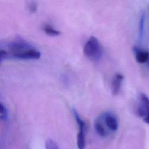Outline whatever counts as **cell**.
I'll return each mask as SVG.
<instances>
[{"mask_svg":"<svg viewBox=\"0 0 149 149\" xmlns=\"http://www.w3.org/2000/svg\"><path fill=\"white\" fill-rule=\"evenodd\" d=\"M83 52L90 60L98 61L102 56L103 48L98 40L95 37L91 36L84 44Z\"/></svg>","mask_w":149,"mask_h":149,"instance_id":"cell-1","label":"cell"},{"mask_svg":"<svg viewBox=\"0 0 149 149\" xmlns=\"http://www.w3.org/2000/svg\"><path fill=\"white\" fill-rule=\"evenodd\" d=\"M136 113L145 123L149 124V98L144 93L139 95Z\"/></svg>","mask_w":149,"mask_h":149,"instance_id":"cell-2","label":"cell"},{"mask_svg":"<svg viewBox=\"0 0 149 149\" xmlns=\"http://www.w3.org/2000/svg\"><path fill=\"white\" fill-rule=\"evenodd\" d=\"M73 113L79 126V133L77 136V147L79 149H84L86 145V123L80 118L76 110L73 109Z\"/></svg>","mask_w":149,"mask_h":149,"instance_id":"cell-3","label":"cell"},{"mask_svg":"<svg viewBox=\"0 0 149 149\" xmlns=\"http://www.w3.org/2000/svg\"><path fill=\"white\" fill-rule=\"evenodd\" d=\"M12 56L19 59H38L41 56V53L37 50L31 48L12 52Z\"/></svg>","mask_w":149,"mask_h":149,"instance_id":"cell-4","label":"cell"},{"mask_svg":"<svg viewBox=\"0 0 149 149\" xmlns=\"http://www.w3.org/2000/svg\"><path fill=\"white\" fill-rule=\"evenodd\" d=\"M103 122L108 130L115 132L119 126L118 120L116 116L111 112H107L102 115Z\"/></svg>","mask_w":149,"mask_h":149,"instance_id":"cell-5","label":"cell"},{"mask_svg":"<svg viewBox=\"0 0 149 149\" xmlns=\"http://www.w3.org/2000/svg\"><path fill=\"white\" fill-rule=\"evenodd\" d=\"M133 51L136 61L141 64L147 63L149 66V51L137 46H134Z\"/></svg>","mask_w":149,"mask_h":149,"instance_id":"cell-6","label":"cell"},{"mask_svg":"<svg viewBox=\"0 0 149 149\" xmlns=\"http://www.w3.org/2000/svg\"><path fill=\"white\" fill-rule=\"evenodd\" d=\"M94 127L96 133L100 136L102 137H105L108 135L109 130L107 129L103 122L101 115L95 119L94 123Z\"/></svg>","mask_w":149,"mask_h":149,"instance_id":"cell-7","label":"cell"},{"mask_svg":"<svg viewBox=\"0 0 149 149\" xmlns=\"http://www.w3.org/2000/svg\"><path fill=\"white\" fill-rule=\"evenodd\" d=\"M123 78V76L119 73H116L113 76L111 83V90L113 95H116L119 93Z\"/></svg>","mask_w":149,"mask_h":149,"instance_id":"cell-8","label":"cell"},{"mask_svg":"<svg viewBox=\"0 0 149 149\" xmlns=\"http://www.w3.org/2000/svg\"><path fill=\"white\" fill-rule=\"evenodd\" d=\"M9 48L12 52L20 51L23 50L29 49L31 48V46L26 41H24L22 40H17L9 44Z\"/></svg>","mask_w":149,"mask_h":149,"instance_id":"cell-9","label":"cell"},{"mask_svg":"<svg viewBox=\"0 0 149 149\" xmlns=\"http://www.w3.org/2000/svg\"><path fill=\"white\" fill-rule=\"evenodd\" d=\"M145 23H146V15L143 13L140 17L139 23V40H142L144 36L145 33Z\"/></svg>","mask_w":149,"mask_h":149,"instance_id":"cell-10","label":"cell"},{"mask_svg":"<svg viewBox=\"0 0 149 149\" xmlns=\"http://www.w3.org/2000/svg\"><path fill=\"white\" fill-rule=\"evenodd\" d=\"M43 30L47 34L51 36H57L61 34V32L55 29L53 27L48 24L44 26Z\"/></svg>","mask_w":149,"mask_h":149,"instance_id":"cell-11","label":"cell"},{"mask_svg":"<svg viewBox=\"0 0 149 149\" xmlns=\"http://www.w3.org/2000/svg\"><path fill=\"white\" fill-rule=\"evenodd\" d=\"M45 149H59L55 141L52 139H47L45 141Z\"/></svg>","mask_w":149,"mask_h":149,"instance_id":"cell-12","label":"cell"},{"mask_svg":"<svg viewBox=\"0 0 149 149\" xmlns=\"http://www.w3.org/2000/svg\"><path fill=\"white\" fill-rule=\"evenodd\" d=\"M8 56L7 51L3 49H0V63Z\"/></svg>","mask_w":149,"mask_h":149,"instance_id":"cell-13","label":"cell"},{"mask_svg":"<svg viewBox=\"0 0 149 149\" xmlns=\"http://www.w3.org/2000/svg\"><path fill=\"white\" fill-rule=\"evenodd\" d=\"M29 10L31 12H35L37 10V4L34 2H31L29 5Z\"/></svg>","mask_w":149,"mask_h":149,"instance_id":"cell-14","label":"cell"},{"mask_svg":"<svg viewBox=\"0 0 149 149\" xmlns=\"http://www.w3.org/2000/svg\"><path fill=\"white\" fill-rule=\"evenodd\" d=\"M0 114L3 116H6L7 114V109L5 107L0 103Z\"/></svg>","mask_w":149,"mask_h":149,"instance_id":"cell-15","label":"cell"}]
</instances>
